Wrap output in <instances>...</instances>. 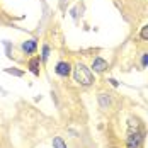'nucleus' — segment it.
I'll return each mask as SVG.
<instances>
[{"mask_svg":"<svg viewBox=\"0 0 148 148\" xmlns=\"http://www.w3.org/2000/svg\"><path fill=\"white\" fill-rule=\"evenodd\" d=\"M29 68L34 75H39V58H32L29 61Z\"/></svg>","mask_w":148,"mask_h":148,"instance_id":"423d86ee","label":"nucleus"},{"mask_svg":"<svg viewBox=\"0 0 148 148\" xmlns=\"http://www.w3.org/2000/svg\"><path fill=\"white\" fill-rule=\"evenodd\" d=\"M73 77H75V82H78L80 85H90L94 82V75H92V72H90L84 63H78L75 66Z\"/></svg>","mask_w":148,"mask_h":148,"instance_id":"f257e3e1","label":"nucleus"},{"mask_svg":"<svg viewBox=\"0 0 148 148\" xmlns=\"http://www.w3.org/2000/svg\"><path fill=\"white\" fill-rule=\"evenodd\" d=\"M141 143V134L140 133H131L128 138V148H138Z\"/></svg>","mask_w":148,"mask_h":148,"instance_id":"20e7f679","label":"nucleus"},{"mask_svg":"<svg viewBox=\"0 0 148 148\" xmlns=\"http://www.w3.org/2000/svg\"><path fill=\"white\" fill-rule=\"evenodd\" d=\"M48 56H49V48L45 46V48H43V60H46Z\"/></svg>","mask_w":148,"mask_h":148,"instance_id":"9b49d317","label":"nucleus"},{"mask_svg":"<svg viewBox=\"0 0 148 148\" xmlns=\"http://www.w3.org/2000/svg\"><path fill=\"white\" fill-rule=\"evenodd\" d=\"M140 36L143 38V39H148V24L145 27H141V32H140Z\"/></svg>","mask_w":148,"mask_h":148,"instance_id":"9d476101","label":"nucleus"},{"mask_svg":"<svg viewBox=\"0 0 148 148\" xmlns=\"http://www.w3.org/2000/svg\"><path fill=\"white\" fill-rule=\"evenodd\" d=\"M109 82H111V84H112V85H114V87H118V82H116V80H114V78H111V80H109Z\"/></svg>","mask_w":148,"mask_h":148,"instance_id":"ddd939ff","label":"nucleus"},{"mask_svg":"<svg viewBox=\"0 0 148 148\" xmlns=\"http://www.w3.org/2000/svg\"><path fill=\"white\" fill-rule=\"evenodd\" d=\"M99 101H101V106H102V107H107V106H109V97L106 99V94H101V95H99Z\"/></svg>","mask_w":148,"mask_h":148,"instance_id":"6e6552de","label":"nucleus"},{"mask_svg":"<svg viewBox=\"0 0 148 148\" xmlns=\"http://www.w3.org/2000/svg\"><path fill=\"white\" fill-rule=\"evenodd\" d=\"M5 73H12V75H15V77H22V75H24V72H19V70H12V68H7V70H5Z\"/></svg>","mask_w":148,"mask_h":148,"instance_id":"1a4fd4ad","label":"nucleus"},{"mask_svg":"<svg viewBox=\"0 0 148 148\" xmlns=\"http://www.w3.org/2000/svg\"><path fill=\"white\" fill-rule=\"evenodd\" d=\"M22 49H24L26 53H34V51H36V41H34V39L26 41V43L22 45Z\"/></svg>","mask_w":148,"mask_h":148,"instance_id":"39448f33","label":"nucleus"},{"mask_svg":"<svg viewBox=\"0 0 148 148\" xmlns=\"http://www.w3.org/2000/svg\"><path fill=\"white\" fill-rule=\"evenodd\" d=\"M141 65H143V66H147V65H148V53H145V55H143V60H141Z\"/></svg>","mask_w":148,"mask_h":148,"instance_id":"f8f14e48","label":"nucleus"},{"mask_svg":"<svg viewBox=\"0 0 148 148\" xmlns=\"http://www.w3.org/2000/svg\"><path fill=\"white\" fill-rule=\"evenodd\" d=\"M107 66H109V65H107V61H106V60H102V58H99V56L94 60V65H92L94 72H97V73H102Z\"/></svg>","mask_w":148,"mask_h":148,"instance_id":"7ed1b4c3","label":"nucleus"},{"mask_svg":"<svg viewBox=\"0 0 148 148\" xmlns=\"http://www.w3.org/2000/svg\"><path fill=\"white\" fill-rule=\"evenodd\" d=\"M55 72H56L60 77H68V73H70V63L60 61L58 65H56V68H55Z\"/></svg>","mask_w":148,"mask_h":148,"instance_id":"f03ea898","label":"nucleus"},{"mask_svg":"<svg viewBox=\"0 0 148 148\" xmlns=\"http://www.w3.org/2000/svg\"><path fill=\"white\" fill-rule=\"evenodd\" d=\"M53 147L55 148H66V145H65V141L60 136H56V138H53Z\"/></svg>","mask_w":148,"mask_h":148,"instance_id":"0eeeda50","label":"nucleus"}]
</instances>
